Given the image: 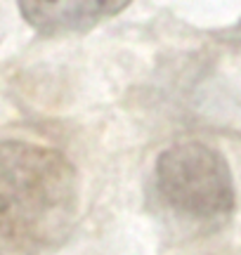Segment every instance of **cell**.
Returning a JSON list of instances; mask_svg holds the SVG:
<instances>
[{
	"mask_svg": "<svg viewBox=\"0 0 241 255\" xmlns=\"http://www.w3.org/2000/svg\"><path fill=\"white\" fill-rule=\"evenodd\" d=\"M78 173L52 146L0 142V255H43L78 218Z\"/></svg>",
	"mask_w": 241,
	"mask_h": 255,
	"instance_id": "obj_1",
	"label": "cell"
},
{
	"mask_svg": "<svg viewBox=\"0 0 241 255\" xmlns=\"http://www.w3.org/2000/svg\"><path fill=\"white\" fill-rule=\"evenodd\" d=\"M154 199L177 222L220 227L237 201L225 156L204 142H180L163 149L151 175Z\"/></svg>",
	"mask_w": 241,
	"mask_h": 255,
	"instance_id": "obj_2",
	"label": "cell"
},
{
	"mask_svg": "<svg viewBox=\"0 0 241 255\" xmlns=\"http://www.w3.org/2000/svg\"><path fill=\"white\" fill-rule=\"evenodd\" d=\"M125 0H88V2H19L26 24L40 36H64L90 31L104 19L116 17L128 7Z\"/></svg>",
	"mask_w": 241,
	"mask_h": 255,
	"instance_id": "obj_3",
	"label": "cell"
}]
</instances>
